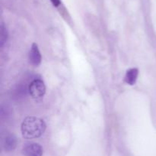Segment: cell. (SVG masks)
Returning a JSON list of instances; mask_svg holds the SVG:
<instances>
[{
    "mask_svg": "<svg viewBox=\"0 0 156 156\" xmlns=\"http://www.w3.org/2000/svg\"><path fill=\"white\" fill-rule=\"evenodd\" d=\"M21 133L23 137L27 139L39 138L46 129L44 120L34 116H27L21 123Z\"/></svg>",
    "mask_w": 156,
    "mask_h": 156,
    "instance_id": "1",
    "label": "cell"
},
{
    "mask_svg": "<svg viewBox=\"0 0 156 156\" xmlns=\"http://www.w3.org/2000/svg\"><path fill=\"white\" fill-rule=\"evenodd\" d=\"M28 91L32 98L35 99H41L44 96L46 92V87L41 80H34L29 86Z\"/></svg>",
    "mask_w": 156,
    "mask_h": 156,
    "instance_id": "2",
    "label": "cell"
},
{
    "mask_svg": "<svg viewBox=\"0 0 156 156\" xmlns=\"http://www.w3.org/2000/svg\"><path fill=\"white\" fill-rule=\"evenodd\" d=\"M23 154L25 156H42V147L37 143H27L23 147Z\"/></svg>",
    "mask_w": 156,
    "mask_h": 156,
    "instance_id": "3",
    "label": "cell"
},
{
    "mask_svg": "<svg viewBox=\"0 0 156 156\" xmlns=\"http://www.w3.org/2000/svg\"><path fill=\"white\" fill-rule=\"evenodd\" d=\"M29 61L34 66H38L41 62V55L38 49L37 44L34 43L29 53Z\"/></svg>",
    "mask_w": 156,
    "mask_h": 156,
    "instance_id": "4",
    "label": "cell"
},
{
    "mask_svg": "<svg viewBox=\"0 0 156 156\" xmlns=\"http://www.w3.org/2000/svg\"><path fill=\"white\" fill-rule=\"evenodd\" d=\"M17 145V139L14 135H8L2 141V147L6 151H13Z\"/></svg>",
    "mask_w": 156,
    "mask_h": 156,
    "instance_id": "5",
    "label": "cell"
},
{
    "mask_svg": "<svg viewBox=\"0 0 156 156\" xmlns=\"http://www.w3.org/2000/svg\"><path fill=\"white\" fill-rule=\"evenodd\" d=\"M139 70L136 68L129 69L126 71V75H125V82L129 85H133L136 81L137 77H138Z\"/></svg>",
    "mask_w": 156,
    "mask_h": 156,
    "instance_id": "6",
    "label": "cell"
},
{
    "mask_svg": "<svg viewBox=\"0 0 156 156\" xmlns=\"http://www.w3.org/2000/svg\"><path fill=\"white\" fill-rule=\"evenodd\" d=\"M0 43H1V46L2 47L4 45L5 43L7 41L8 38V32L7 30H6V28L4 26V24H2L1 25V32H0Z\"/></svg>",
    "mask_w": 156,
    "mask_h": 156,
    "instance_id": "7",
    "label": "cell"
},
{
    "mask_svg": "<svg viewBox=\"0 0 156 156\" xmlns=\"http://www.w3.org/2000/svg\"><path fill=\"white\" fill-rule=\"evenodd\" d=\"M50 1L54 6H58L60 4V0H50Z\"/></svg>",
    "mask_w": 156,
    "mask_h": 156,
    "instance_id": "8",
    "label": "cell"
}]
</instances>
